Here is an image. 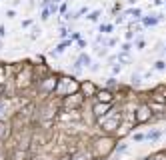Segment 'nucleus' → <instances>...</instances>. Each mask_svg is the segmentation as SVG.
<instances>
[{"label": "nucleus", "mask_w": 166, "mask_h": 160, "mask_svg": "<svg viewBox=\"0 0 166 160\" xmlns=\"http://www.w3.org/2000/svg\"><path fill=\"white\" fill-rule=\"evenodd\" d=\"M48 16H50V10H48V8H44V10H42V18H44V20H46Z\"/></svg>", "instance_id": "13"}, {"label": "nucleus", "mask_w": 166, "mask_h": 160, "mask_svg": "<svg viewBox=\"0 0 166 160\" xmlns=\"http://www.w3.org/2000/svg\"><path fill=\"white\" fill-rule=\"evenodd\" d=\"M98 16H100V12H98V10H94V12H92V14L88 16V20H96Z\"/></svg>", "instance_id": "11"}, {"label": "nucleus", "mask_w": 166, "mask_h": 160, "mask_svg": "<svg viewBox=\"0 0 166 160\" xmlns=\"http://www.w3.org/2000/svg\"><path fill=\"white\" fill-rule=\"evenodd\" d=\"M148 136H150V138H158V136H160V132H150Z\"/></svg>", "instance_id": "15"}, {"label": "nucleus", "mask_w": 166, "mask_h": 160, "mask_svg": "<svg viewBox=\"0 0 166 160\" xmlns=\"http://www.w3.org/2000/svg\"><path fill=\"white\" fill-rule=\"evenodd\" d=\"M96 96H98L100 104H110L112 102V92L110 90H100Z\"/></svg>", "instance_id": "4"}, {"label": "nucleus", "mask_w": 166, "mask_h": 160, "mask_svg": "<svg viewBox=\"0 0 166 160\" xmlns=\"http://www.w3.org/2000/svg\"><path fill=\"white\" fill-rule=\"evenodd\" d=\"M4 34H6V28H4V26H0V38H2Z\"/></svg>", "instance_id": "16"}, {"label": "nucleus", "mask_w": 166, "mask_h": 160, "mask_svg": "<svg viewBox=\"0 0 166 160\" xmlns=\"http://www.w3.org/2000/svg\"><path fill=\"white\" fill-rule=\"evenodd\" d=\"M4 114H6V104L0 102V118H4Z\"/></svg>", "instance_id": "10"}, {"label": "nucleus", "mask_w": 166, "mask_h": 160, "mask_svg": "<svg viewBox=\"0 0 166 160\" xmlns=\"http://www.w3.org/2000/svg\"><path fill=\"white\" fill-rule=\"evenodd\" d=\"M80 88H82V92H84L86 96H92V94L96 92V88H94V84H92V82H82V84H80Z\"/></svg>", "instance_id": "5"}, {"label": "nucleus", "mask_w": 166, "mask_h": 160, "mask_svg": "<svg viewBox=\"0 0 166 160\" xmlns=\"http://www.w3.org/2000/svg\"><path fill=\"white\" fill-rule=\"evenodd\" d=\"M154 68H156V70H164V68H166V64L162 62V60H158V62L154 64Z\"/></svg>", "instance_id": "9"}, {"label": "nucleus", "mask_w": 166, "mask_h": 160, "mask_svg": "<svg viewBox=\"0 0 166 160\" xmlns=\"http://www.w3.org/2000/svg\"><path fill=\"white\" fill-rule=\"evenodd\" d=\"M106 108H108V104H96V106H94V112H96V116H100V118H102V116L106 114V112H104Z\"/></svg>", "instance_id": "6"}, {"label": "nucleus", "mask_w": 166, "mask_h": 160, "mask_svg": "<svg viewBox=\"0 0 166 160\" xmlns=\"http://www.w3.org/2000/svg\"><path fill=\"white\" fill-rule=\"evenodd\" d=\"M66 46H68V42H62V44H58V48H56V52H62V50H64Z\"/></svg>", "instance_id": "12"}, {"label": "nucleus", "mask_w": 166, "mask_h": 160, "mask_svg": "<svg viewBox=\"0 0 166 160\" xmlns=\"http://www.w3.org/2000/svg\"><path fill=\"white\" fill-rule=\"evenodd\" d=\"M74 160H86V156H84V154H76V156H74Z\"/></svg>", "instance_id": "14"}, {"label": "nucleus", "mask_w": 166, "mask_h": 160, "mask_svg": "<svg viewBox=\"0 0 166 160\" xmlns=\"http://www.w3.org/2000/svg\"><path fill=\"white\" fill-rule=\"evenodd\" d=\"M78 88H80V86H78L72 78H62V80H58V86H56L54 92L62 94V96H70V94H76Z\"/></svg>", "instance_id": "1"}, {"label": "nucleus", "mask_w": 166, "mask_h": 160, "mask_svg": "<svg viewBox=\"0 0 166 160\" xmlns=\"http://www.w3.org/2000/svg\"><path fill=\"white\" fill-rule=\"evenodd\" d=\"M82 104V96L80 94H70L64 98V106H70V108H78Z\"/></svg>", "instance_id": "2"}, {"label": "nucleus", "mask_w": 166, "mask_h": 160, "mask_svg": "<svg viewBox=\"0 0 166 160\" xmlns=\"http://www.w3.org/2000/svg\"><path fill=\"white\" fill-rule=\"evenodd\" d=\"M148 118H150V108H148V106H140V108L136 110V120L142 122V120H148Z\"/></svg>", "instance_id": "3"}, {"label": "nucleus", "mask_w": 166, "mask_h": 160, "mask_svg": "<svg viewBox=\"0 0 166 160\" xmlns=\"http://www.w3.org/2000/svg\"><path fill=\"white\" fill-rule=\"evenodd\" d=\"M78 64H90V58L86 56V54H80V58H78Z\"/></svg>", "instance_id": "8"}, {"label": "nucleus", "mask_w": 166, "mask_h": 160, "mask_svg": "<svg viewBox=\"0 0 166 160\" xmlns=\"http://www.w3.org/2000/svg\"><path fill=\"white\" fill-rule=\"evenodd\" d=\"M6 136H8V126L0 124V140H6Z\"/></svg>", "instance_id": "7"}]
</instances>
